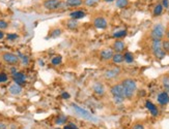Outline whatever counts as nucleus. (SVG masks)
I'll use <instances>...</instances> for the list:
<instances>
[{"label": "nucleus", "instance_id": "nucleus-14", "mask_svg": "<svg viewBox=\"0 0 169 129\" xmlns=\"http://www.w3.org/2000/svg\"><path fill=\"white\" fill-rule=\"evenodd\" d=\"M157 100L161 105H166L169 103V94L167 91H162L157 96Z\"/></svg>", "mask_w": 169, "mask_h": 129}, {"label": "nucleus", "instance_id": "nucleus-33", "mask_svg": "<svg viewBox=\"0 0 169 129\" xmlns=\"http://www.w3.org/2000/svg\"><path fill=\"white\" fill-rule=\"evenodd\" d=\"M7 80H9V77H7L6 73H4V72L0 73V84H1V83H5Z\"/></svg>", "mask_w": 169, "mask_h": 129}, {"label": "nucleus", "instance_id": "nucleus-15", "mask_svg": "<svg viewBox=\"0 0 169 129\" xmlns=\"http://www.w3.org/2000/svg\"><path fill=\"white\" fill-rule=\"evenodd\" d=\"M64 27L67 30H70V31H75V30H77L78 27H79V23H78L77 20L71 19L70 18L69 20H67V21L64 22Z\"/></svg>", "mask_w": 169, "mask_h": 129}, {"label": "nucleus", "instance_id": "nucleus-25", "mask_svg": "<svg viewBox=\"0 0 169 129\" xmlns=\"http://www.w3.org/2000/svg\"><path fill=\"white\" fill-rule=\"evenodd\" d=\"M62 62V57L61 56H54L51 59V64L53 66H57V65L61 64Z\"/></svg>", "mask_w": 169, "mask_h": 129}, {"label": "nucleus", "instance_id": "nucleus-26", "mask_svg": "<svg viewBox=\"0 0 169 129\" xmlns=\"http://www.w3.org/2000/svg\"><path fill=\"white\" fill-rule=\"evenodd\" d=\"M162 48L164 52L166 53V55H169V39H162Z\"/></svg>", "mask_w": 169, "mask_h": 129}, {"label": "nucleus", "instance_id": "nucleus-37", "mask_svg": "<svg viewBox=\"0 0 169 129\" xmlns=\"http://www.w3.org/2000/svg\"><path fill=\"white\" fill-rule=\"evenodd\" d=\"M4 36H5V33L3 32V30H0V40L3 39Z\"/></svg>", "mask_w": 169, "mask_h": 129}, {"label": "nucleus", "instance_id": "nucleus-4", "mask_svg": "<svg viewBox=\"0 0 169 129\" xmlns=\"http://www.w3.org/2000/svg\"><path fill=\"white\" fill-rule=\"evenodd\" d=\"M165 26L162 24V23H157L153 26V28L150 29V36L152 39H161L162 40L165 36Z\"/></svg>", "mask_w": 169, "mask_h": 129}, {"label": "nucleus", "instance_id": "nucleus-5", "mask_svg": "<svg viewBox=\"0 0 169 129\" xmlns=\"http://www.w3.org/2000/svg\"><path fill=\"white\" fill-rule=\"evenodd\" d=\"M1 59L4 63L9 65H17L20 61V58L16 54L11 52H4L1 54Z\"/></svg>", "mask_w": 169, "mask_h": 129}, {"label": "nucleus", "instance_id": "nucleus-6", "mask_svg": "<svg viewBox=\"0 0 169 129\" xmlns=\"http://www.w3.org/2000/svg\"><path fill=\"white\" fill-rule=\"evenodd\" d=\"M110 93H111V95L113 96V98H122V99H126L125 90H123V87L120 83L111 86Z\"/></svg>", "mask_w": 169, "mask_h": 129}, {"label": "nucleus", "instance_id": "nucleus-19", "mask_svg": "<svg viewBox=\"0 0 169 129\" xmlns=\"http://www.w3.org/2000/svg\"><path fill=\"white\" fill-rule=\"evenodd\" d=\"M84 3V0H65L67 7H78Z\"/></svg>", "mask_w": 169, "mask_h": 129}, {"label": "nucleus", "instance_id": "nucleus-2", "mask_svg": "<svg viewBox=\"0 0 169 129\" xmlns=\"http://www.w3.org/2000/svg\"><path fill=\"white\" fill-rule=\"evenodd\" d=\"M71 108H73L74 113L76 114L77 116H79L80 118L85 119V120H87V121H90V122H99V119L95 117V116H93L90 112H88L87 110L81 108L80 105L76 104V103H71Z\"/></svg>", "mask_w": 169, "mask_h": 129}, {"label": "nucleus", "instance_id": "nucleus-8", "mask_svg": "<svg viewBox=\"0 0 169 129\" xmlns=\"http://www.w3.org/2000/svg\"><path fill=\"white\" fill-rule=\"evenodd\" d=\"M62 4L61 0H45L43 5L48 11H55L58 9Z\"/></svg>", "mask_w": 169, "mask_h": 129}, {"label": "nucleus", "instance_id": "nucleus-39", "mask_svg": "<svg viewBox=\"0 0 169 129\" xmlns=\"http://www.w3.org/2000/svg\"><path fill=\"white\" fill-rule=\"evenodd\" d=\"M11 72H12V74H14L15 72H17V69H16V68H15L14 66H12V67L11 68Z\"/></svg>", "mask_w": 169, "mask_h": 129}, {"label": "nucleus", "instance_id": "nucleus-22", "mask_svg": "<svg viewBox=\"0 0 169 129\" xmlns=\"http://www.w3.org/2000/svg\"><path fill=\"white\" fill-rule=\"evenodd\" d=\"M163 9H164V7L162 6V4H161V3H158L157 5L153 7V17H159V16H161V15H162V12H163Z\"/></svg>", "mask_w": 169, "mask_h": 129}, {"label": "nucleus", "instance_id": "nucleus-30", "mask_svg": "<svg viewBox=\"0 0 169 129\" xmlns=\"http://www.w3.org/2000/svg\"><path fill=\"white\" fill-rule=\"evenodd\" d=\"M18 34L17 33H9L6 35V38L7 40H9V41H14V40H16L18 38Z\"/></svg>", "mask_w": 169, "mask_h": 129}, {"label": "nucleus", "instance_id": "nucleus-21", "mask_svg": "<svg viewBox=\"0 0 169 129\" xmlns=\"http://www.w3.org/2000/svg\"><path fill=\"white\" fill-rule=\"evenodd\" d=\"M127 33H128L127 30L122 29V30H118V31L114 32L112 36L114 37L115 39H122V38H123V37H125V36H127Z\"/></svg>", "mask_w": 169, "mask_h": 129}, {"label": "nucleus", "instance_id": "nucleus-32", "mask_svg": "<svg viewBox=\"0 0 169 129\" xmlns=\"http://www.w3.org/2000/svg\"><path fill=\"white\" fill-rule=\"evenodd\" d=\"M64 129H79V128H78V126L75 123L71 122V123H67V125H64Z\"/></svg>", "mask_w": 169, "mask_h": 129}, {"label": "nucleus", "instance_id": "nucleus-42", "mask_svg": "<svg viewBox=\"0 0 169 129\" xmlns=\"http://www.w3.org/2000/svg\"><path fill=\"white\" fill-rule=\"evenodd\" d=\"M55 129H62V128H55Z\"/></svg>", "mask_w": 169, "mask_h": 129}, {"label": "nucleus", "instance_id": "nucleus-24", "mask_svg": "<svg viewBox=\"0 0 169 129\" xmlns=\"http://www.w3.org/2000/svg\"><path fill=\"white\" fill-rule=\"evenodd\" d=\"M123 58H125V62L127 63H133V61H134V55L131 52H126L123 54Z\"/></svg>", "mask_w": 169, "mask_h": 129}, {"label": "nucleus", "instance_id": "nucleus-3", "mask_svg": "<svg viewBox=\"0 0 169 129\" xmlns=\"http://www.w3.org/2000/svg\"><path fill=\"white\" fill-rule=\"evenodd\" d=\"M150 51H152L153 57L157 60H163L166 56V53L163 51L162 40L161 39H152Z\"/></svg>", "mask_w": 169, "mask_h": 129}, {"label": "nucleus", "instance_id": "nucleus-7", "mask_svg": "<svg viewBox=\"0 0 169 129\" xmlns=\"http://www.w3.org/2000/svg\"><path fill=\"white\" fill-rule=\"evenodd\" d=\"M122 73V70H120L119 67H113L110 68V69H107L106 71L103 73V77L106 80H115L116 78H118Z\"/></svg>", "mask_w": 169, "mask_h": 129}, {"label": "nucleus", "instance_id": "nucleus-10", "mask_svg": "<svg viewBox=\"0 0 169 129\" xmlns=\"http://www.w3.org/2000/svg\"><path fill=\"white\" fill-rule=\"evenodd\" d=\"M113 55H114V51L112 49H109V48L103 49L100 52V59L102 61H109V60L112 59Z\"/></svg>", "mask_w": 169, "mask_h": 129}, {"label": "nucleus", "instance_id": "nucleus-41", "mask_svg": "<svg viewBox=\"0 0 169 129\" xmlns=\"http://www.w3.org/2000/svg\"><path fill=\"white\" fill-rule=\"evenodd\" d=\"M105 2H108V3H110V2H113V1H116V0H104Z\"/></svg>", "mask_w": 169, "mask_h": 129}, {"label": "nucleus", "instance_id": "nucleus-18", "mask_svg": "<svg viewBox=\"0 0 169 129\" xmlns=\"http://www.w3.org/2000/svg\"><path fill=\"white\" fill-rule=\"evenodd\" d=\"M85 16H86V14H85L84 12L83 11H80V9H78V11H74V12H72L70 14V18L71 19H74V20H81L83 19Z\"/></svg>", "mask_w": 169, "mask_h": 129}, {"label": "nucleus", "instance_id": "nucleus-23", "mask_svg": "<svg viewBox=\"0 0 169 129\" xmlns=\"http://www.w3.org/2000/svg\"><path fill=\"white\" fill-rule=\"evenodd\" d=\"M61 34H62V30L61 29H60V28H55V29H53L51 32H50L49 37H50V38H57V37H59Z\"/></svg>", "mask_w": 169, "mask_h": 129}, {"label": "nucleus", "instance_id": "nucleus-13", "mask_svg": "<svg viewBox=\"0 0 169 129\" xmlns=\"http://www.w3.org/2000/svg\"><path fill=\"white\" fill-rule=\"evenodd\" d=\"M12 79H14L16 84L20 85V86L24 85L25 83H26V75H25L23 72H20V71L15 72L14 74H12Z\"/></svg>", "mask_w": 169, "mask_h": 129}, {"label": "nucleus", "instance_id": "nucleus-36", "mask_svg": "<svg viewBox=\"0 0 169 129\" xmlns=\"http://www.w3.org/2000/svg\"><path fill=\"white\" fill-rule=\"evenodd\" d=\"M61 97L64 98V99H70L71 95L67 92H64V93H62V95H61Z\"/></svg>", "mask_w": 169, "mask_h": 129}, {"label": "nucleus", "instance_id": "nucleus-1", "mask_svg": "<svg viewBox=\"0 0 169 129\" xmlns=\"http://www.w3.org/2000/svg\"><path fill=\"white\" fill-rule=\"evenodd\" d=\"M120 84L122 85L123 90H125V97L126 99H132L134 97L136 91H137V83L135 80L131 78H125L122 80Z\"/></svg>", "mask_w": 169, "mask_h": 129}, {"label": "nucleus", "instance_id": "nucleus-27", "mask_svg": "<svg viewBox=\"0 0 169 129\" xmlns=\"http://www.w3.org/2000/svg\"><path fill=\"white\" fill-rule=\"evenodd\" d=\"M129 5V0H116V6L118 8H125Z\"/></svg>", "mask_w": 169, "mask_h": 129}, {"label": "nucleus", "instance_id": "nucleus-34", "mask_svg": "<svg viewBox=\"0 0 169 129\" xmlns=\"http://www.w3.org/2000/svg\"><path fill=\"white\" fill-rule=\"evenodd\" d=\"M132 129H145V127L141 123H136V124L133 125Z\"/></svg>", "mask_w": 169, "mask_h": 129}, {"label": "nucleus", "instance_id": "nucleus-9", "mask_svg": "<svg viewBox=\"0 0 169 129\" xmlns=\"http://www.w3.org/2000/svg\"><path fill=\"white\" fill-rule=\"evenodd\" d=\"M92 25L97 29L104 30L108 27V21L104 17H95V19L92 20Z\"/></svg>", "mask_w": 169, "mask_h": 129}, {"label": "nucleus", "instance_id": "nucleus-31", "mask_svg": "<svg viewBox=\"0 0 169 129\" xmlns=\"http://www.w3.org/2000/svg\"><path fill=\"white\" fill-rule=\"evenodd\" d=\"M9 28V23L4 20H0V30H5Z\"/></svg>", "mask_w": 169, "mask_h": 129}, {"label": "nucleus", "instance_id": "nucleus-20", "mask_svg": "<svg viewBox=\"0 0 169 129\" xmlns=\"http://www.w3.org/2000/svg\"><path fill=\"white\" fill-rule=\"evenodd\" d=\"M111 60H112L113 63H115V64H120V63H122L123 61H125L123 54L122 53H114V55H113V57Z\"/></svg>", "mask_w": 169, "mask_h": 129}, {"label": "nucleus", "instance_id": "nucleus-12", "mask_svg": "<svg viewBox=\"0 0 169 129\" xmlns=\"http://www.w3.org/2000/svg\"><path fill=\"white\" fill-rule=\"evenodd\" d=\"M92 91H93V93H95V95H98V96H103L105 94V92H106L104 85H103L101 82H95V84H93Z\"/></svg>", "mask_w": 169, "mask_h": 129}, {"label": "nucleus", "instance_id": "nucleus-35", "mask_svg": "<svg viewBox=\"0 0 169 129\" xmlns=\"http://www.w3.org/2000/svg\"><path fill=\"white\" fill-rule=\"evenodd\" d=\"M162 6L164 8H168L169 7V0H162Z\"/></svg>", "mask_w": 169, "mask_h": 129}, {"label": "nucleus", "instance_id": "nucleus-28", "mask_svg": "<svg viewBox=\"0 0 169 129\" xmlns=\"http://www.w3.org/2000/svg\"><path fill=\"white\" fill-rule=\"evenodd\" d=\"M100 2V0H84V4L88 7H93L98 5V3Z\"/></svg>", "mask_w": 169, "mask_h": 129}, {"label": "nucleus", "instance_id": "nucleus-11", "mask_svg": "<svg viewBox=\"0 0 169 129\" xmlns=\"http://www.w3.org/2000/svg\"><path fill=\"white\" fill-rule=\"evenodd\" d=\"M112 50L114 51V53H122L126 50V44L125 41H122V39H116L113 42Z\"/></svg>", "mask_w": 169, "mask_h": 129}, {"label": "nucleus", "instance_id": "nucleus-38", "mask_svg": "<svg viewBox=\"0 0 169 129\" xmlns=\"http://www.w3.org/2000/svg\"><path fill=\"white\" fill-rule=\"evenodd\" d=\"M0 129H7L6 124H4V123H0Z\"/></svg>", "mask_w": 169, "mask_h": 129}, {"label": "nucleus", "instance_id": "nucleus-40", "mask_svg": "<svg viewBox=\"0 0 169 129\" xmlns=\"http://www.w3.org/2000/svg\"><path fill=\"white\" fill-rule=\"evenodd\" d=\"M165 35H166V38L169 39V28L166 30V32H165Z\"/></svg>", "mask_w": 169, "mask_h": 129}, {"label": "nucleus", "instance_id": "nucleus-16", "mask_svg": "<svg viewBox=\"0 0 169 129\" xmlns=\"http://www.w3.org/2000/svg\"><path fill=\"white\" fill-rule=\"evenodd\" d=\"M22 91H23V88H22V86L18 85V84H12L9 86V94L14 95V96H17V95H20L22 93Z\"/></svg>", "mask_w": 169, "mask_h": 129}, {"label": "nucleus", "instance_id": "nucleus-17", "mask_svg": "<svg viewBox=\"0 0 169 129\" xmlns=\"http://www.w3.org/2000/svg\"><path fill=\"white\" fill-rule=\"evenodd\" d=\"M145 108L150 111V113L152 114V116L153 117H158L159 116V110L158 108L156 107L155 104L152 102V101H146L145 102Z\"/></svg>", "mask_w": 169, "mask_h": 129}, {"label": "nucleus", "instance_id": "nucleus-29", "mask_svg": "<svg viewBox=\"0 0 169 129\" xmlns=\"http://www.w3.org/2000/svg\"><path fill=\"white\" fill-rule=\"evenodd\" d=\"M67 118L65 117L64 115H61V116H58V117L56 118V120H55V123L58 124V125H61V124H65V123H67Z\"/></svg>", "mask_w": 169, "mask_h": 129}]
</instances>
